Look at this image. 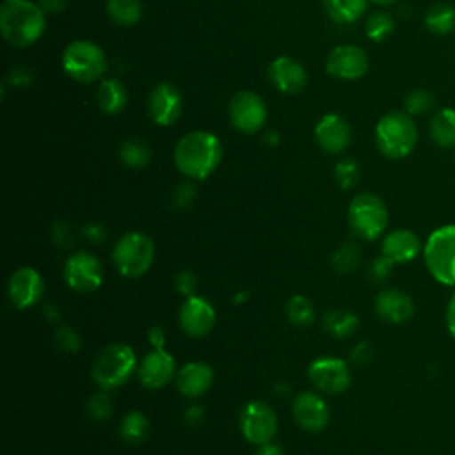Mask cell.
I'll use <instances>...</instances> for the list:
<instances>
[{"mask_svg": "<svg viewBox=\"0 0 455 455\" xmlns=\"http://www.w3.org/2000/svg\"><path fill=\"white\" fill-rule=\"evenodd\" d=\"M172 158L176 169L183 176L190 180H204L219 167L222 144L212 132L194 130L178 140Z\"/></svg>", "mask_w": 455, "mask_h": 455, "instance_id": "6da1fadb", "label": "cell"}, {"mask_svg": "<svg viewBox=\"0 0 455 455\" xmlns=\"http://www.w3.org/2000/svg\"><path fill=\"white\" fill-rule=\"evenodd\" d=\"M46 12L30 0H4L0 5V30L4 39L25 48L36 43L44 32Z\"/></svg>", "mask_w": 455, "mask_h": 455, "instance_id": "7a4b0ae2", "label": "cell"}, {"mask_svg": "<svg viewBox=\"0 0 455 455\" xmlns=\"http://www.w3.org/2000/svg\"><path fill=\"white\" fill-rule=\"evenodd\" d=\"M139 368L133 348L126 343H110L92 359L91 377L100 389L112 391L123 386Z\"/></svg>", "mask_w": 455, "mask_h": 455, "instance_id": "3957f363", "label": "cell"}, {"mask_svg": "<svg viewBox=\"0 0 455 455\" xmlns=\"http://www.w3.org/2000/svg\"><path fill=\"white\" fill-rule=\"evenodd\" d=\"M375 142L379 151L391 160L409 156L418 142V128L412 116L407 112L382 116L375 126Z\"/></svg>", "mask_w": 455, "mask_h": 455, "instance_id": "277c9868", "label": "cell"}, {"mask_svg": "<svg viewBox=\"0 0 455 455\" xmlns=\"http://www.w3.org/2000/svg\"><path fill=\"white\" fill-rule=\"evenodd\" d=\"M155 242L142 231H128L117 238L112 251V263L123 277H140L155 261Z\"/></svg>", "mask_w": 455, "mask_h": 455, "instance_id": "5b68a950", "label": "cell"}, {"mask_svg": "<svg viewBox=\"0 0 455 455\" xmlns=\"http://www.w3.org/2000/svg\"><path fill=\"white\" fill-rule=\"evenodd\" d=\"M423 259L430 275L446 286H455V224L434 229L425 245Z\"/></svg>", "mask_w": 455, "mask_h": 455, "instance_id": "8992f818", "label": "cell"}, {"mask_svg": "<svg viewBox=\"0 0 455 455\" xmlns=\"http://www.w3.org/2000/svg\"><path fill=\"white\" fill-rule=\"evenodd\" d=\"M387 220V208L377 194H357L348 204L350 231L361 240H377L380 235H384Z\"/></svg>", "mask_w": 455, "mask_h": 455, "instance_id": "52a82bcc", "label": "cell"}, {"mask_svg": "<svg viewBox=\"0 0 455 455\" xmlns=\"http://www.w3.org/2000/svg\"><path fill=\"white\" fill-rule=\"evenodd\" d=\"M105 68V53L94 41L78 39L69 43L62 52V69L75 82H94L103 75Z\"/></svg>", "mask_w": 455, "mask_h": 455, "instance_id": "ba28073f", "label": "cell"}, {"mask_svg": "<svg viewBox=\"0 0 455 455\" xmlns=\"http://www.w3.org/2000/svg\"><path fill=\"white\" fill-rule=\"evenodd\" d=\"M309 382L316 391L325 395H339L348 389L352 382V370L347 361L332 355H322L307 366Z\"/></svg>", "mask_w": 455, "mask_h": 455, "instance_id": "9c48e42d", "label": "cell"}, {"mask_svg": "<svg viewBox=\"0 0 455 455\" xmlns=\"http://www.w3.org/2000/svg\"><path fill=\"white\" fill-rule=\"evenodd\" d=\"M242 435L254 446L270 443L277 434V416L263 400H251L240 412Z\"/></svg>", "mask_w": 455, "mask_h": 455, "instance_id": "30bf717a", "label": "cell"}, {"mask_svg": "<svg viewBox=\"0 0 455 455\" xmlns=\"http://www.w3.org/2000/svg\"><path fill=\"white\" fill-rule=\"evenodd\" d=\"M64 281L73 291L92 293L103 283V267L92 252L75 251L64 263Z\"/></svg>", "mask_w": 455, "mask_h": 455, "instance_id": "8fae6325", "label": "cell"}, {"mask_svg": "<svg viewBox=\"0 0 455 455\" xmlns=\"http://www.w3.org/2000/svg\"><path fill=\"white\" fill-rule=\"evenodd\" d=\"M229 121L243 133H256L267 121L265 101L251 91H240L229 103Z\"/></svg>", "mask_w": 455, "mask_h": 455, "instance_id": "7c38bea8", "label": "cell"}, {"mask_svg": "<svg viewBox=\"0 0 455 455\" xmlns=\"http://www.w3.org/2000/svg\"><path fill=\"white\" fill-rule=\"evenodd\" d=\"M178 320L185 334L192 338H203L213 329L217 320V311L208 299L199 295H190V297H185L180 307Z\"/></svg>", "mask_w": 455, "mask_h": 455, "instance_id": "4fadbf2b", "label": "cell"}, {"mask_svg": "<svg viewBox=\"0 0 455 455\" xmlns=\"http://www.w3.org/2000/svg\"><path fill=\"white\" fill-rule=\"evenodd\" d=\"M7 293L11 304L23 311L41 302L44 293V281L36 268L21 267L9 277Z\"/></svg>", "mask_w": 455, "mask_h": 455, "instance_id": "5bb4252c", "label": "cell"}, {"mask_svg": "<svg viewBox=\"0 0 455 455\" xmlns=\"http://www.w3.org/2000/svg\"><path fill=\"white\" fill-rule=\"evenodd\" d=\"M368 55L361 46L341 44L331 50L325 60V69L329 75L339 80H357L368 71Z\"/></svg>", "mask_w": 455, "mask_h": 455, "instance_id": "9a60e30c", "label": "cell"}, {"mask_svg": "<svg viewBox=\"0 0 455 455\" xmlns=\"http://www.w3.org/2000/svg\"><path fill=\"white\" fill-rule=\"evenodd\" d=\"M148 112L153 123L160 126L174 124L183 112L181 92L169 82L156 84L148 100Z\"/></svg>", "mask_w": 455, "mask_h": 455, "instance_id": "2e32d148", "label": "cell"}, {"mask_svg": "<svg viewBox=\"0 0 455 455\" xmlns=\"http://www.w3.org/2000/svg\"><path fill=\"white\" fill-rule=\"evenodd\" d=\"M140 384L148 389H160L176 377V361L165 348H151L137 368Z\"/></svg>", "mask_w": 455, "mask_h": 455, "instance_id": "e0dca14e", "label": "cell"}, {"mask_svg": "<svg viewBox=\"0 0 455 455\" xmlns=\"http://www.w3.org/2000/svg\"><path fill=\"white\" fill-rule=\"evenodd\" d=\"M293 419L307 432H320L327 427L331 411L327 402L315 391H302L295 396L291 405Z\"/></svg>", "mask_w": 455, "mask_h": 455, "instance_id": "ac0fdd59", "label": "cell"}, {"mask_svg": "<svg viewBox=\"0 0 455 455\" xmlns=\"http://www.w3.org/2000/svg\"><path fill=\"white\" fill-rule=\"evenodd\" d=\"M377 316L387 323H405L414 316V300L398 288H384L373 300Z\"/></svg>", "mask_w": 455, "mask_h": 455, "instance_id": "d6986e66", "label": "cell"}, {"mask_svg": "<svg viewBox=\"0 0 455 455\" xmlns=\"http://www.w3.org/2000/svg\"><path fill=\"white\" fill-rule=\"evenodd\" d=\"M352 139L348 123L338 114H323L315 126V140L327 153H341Z\"/></svg>", "mask_w": 455, "mask_h": 455, "instance_id": "ffe728a7", "label": "cell"}, {"mask_svg": "<svg viewBox=\"0 0 455 455\" xmlns=\"http://www.w3.org/2000/svg\"><path fill=\"white\" fill-rule=\"evenodd\" d=\"M268 78L277 91L284 94H297L307 84V75L302 64L288 55L275 57L268 66Z\"/></svg>", "mask_w": 455, "mask_h": 455, "instance_id": "44dd1931", "label": "cell"}, {"mask_svg": "<svg viewBox=\"0 0 455 455\" xmlns=\"http://www.w3.org/2000/svg\"><path fill=\"white\" fill-rule=\"evenodd\" d=\"M213 368L204 361H190L176 371V387L187 398L203 396L213 384Z\"/></svg>", "mask_w": 455, "mask_h": 455, "instance_id": "7402d4cb", "label": "cell"}, {"mask_svg": "<svg viewBox=\"0 0 455 455\" xmlns=\"http://www.w3.org/2000/svg\"><path fill=\"white\" fill-rule=\"evenodd\" d=\"M380 249H382V254L387 256L389 259H393L395 263L412 261L423 251L418 235L411 229H405V228H398V229L389 231L382 238Z\"/></svg>", "mask_w": 455, "mask_h": 455, "instance_id": "603a6c76", "label": "cell"}, {"mask_svg": "<svg viewBox=\"0 0 455 455\" xmlns=\"http://www.w3.org/2000/svg\"><path fill=\"white\" fill-rule=\"evenodd\" d=\"M96 101L101 112H105L107 116H116L126 107V101H128L126 87L117 78H107L100 84L96 91Z\"/></svg>", "mask_w": 455, "mask_h": 455, "instance_id": "cb8c5ba5", "label": "cell"}, {"mask_svg": "<svg viewBox=\"0 0 455 455\" xmlns=\"http://www.w3.org/2000/svg\"><path fill=\"white\" fill-rule=\"evenodd\" d=\"M430 139L441 148L455 146V108L437 110L430 119Z\"/></svg>", "mask_w": 455, "mask_h": 455, "instance_id": "d4e9b609", "label": "cell"}, {"mask_svg": "<svg viewBox=\"0 0 455 455\" xmlns=\"http://www.w3.org/2000/svg\"><path fill=\"white\" fill-rule=\"evenodd\" d=\"M322 4L329 18L339 25L354 23L368 7V0H322Z\"/></svg>", "mask_w": 455, "mask_h": 455, "instance_id": "484cf974", "label": "cell"}, {"mask_svg": "<svg viewBox=\"0 0 455 455\" xmlns=\"http://www.w3.org/2000/svg\"><path fill=\"white\" fill-rule=\"evenodd\" d=\"M425 27L435 36H446L455 30V9L446 2H437L425 12Z\"/></svg>", "mask_w": 455, "mask_h": 455, "instance_id": "4316f807", "label": "cell"}, {"mask_svg": "<svg viewBox=\"0 0 455 455\" xmlns=\"http://www.w3.org/2000/svg\"><path fill=\"white\" fill-rule=\"evenodd\" d=\"M119 434H121V439L126 444H132V446L140 444L149 435V419H148V416L140 411H130L121 419Z\"/></svg>", "mask_w": 455, "mask_h": 455, "instance_id": "83f0119b", "label": "cell"}, {"mask_svg": "<svg viewBox=\"0 0 455 455\" xmlns=\"http://www.w3.org/2000/svg\"><path fill=\"white\" fill-rule=\"evenodd\" d=\"M357 325H359L357 315L345 307L332 309L323 318L325 331L334 338H348L350 334H354Z\"/></svg>", "mask_w": 455, "mask_h": 455, "instance_id": "f1b7e54d", "label": "cell"}, {"mask_svg": "<svg viewBox=\"0 0 455 455\" xmlns=\"http://www.w3.org/2000/svg\"><path fill=\"white\" fill-rule=\"evenodd\" d=\"M117 155H119V160L123 162V165H126L130 169H142L151 160L149 146L144 140L135 139V137L123 140Z\"/></svg>", "mask_w": 455, "mask_h": 455, "instance_id": "f546056e", "label": "cell"}, {"mask_svg": "<svg viewBox=\"0 0 455 455\" xmlns=\"http://www.w3.org/2000/svg\"><path fill=\"white\" fill-rule=\"evenodd\" d=\"M108 18L123 27H132L142 18L140 0H107Z\"/></svg>", "mask_w": 455, "mask_h": 455, "instance_id": "4dcf8cb0", "label": "cell"}, {"mask_svg": "<svg viewBox=\"0 0 455 455\" xmlns=\"http://www.w3.org/2000/svg\"><path fill=\"white\" fill-rule=\"evenodd\" d=\"M361 247L355 242L341 243L332 254V267L338 274H350L361 263Z\"/></svg>", "mask_w": 455, "mask_h": 455, "instance_id": "1f68e13d", "label": "cell"}, {"mask_svg": "<svg viewBox=\"0 0 455 455\" xmlns=\"http://www.w3.org/2000/svg\"><path fill=\"white\" fill-rule=\"evenodd\" d=\"M286 316L297 327H307L315 322L313 302L304 295H293L286 304Z\"/></svg>", "mask_w": 455, "mask_h": 455, "instance_id": "d6a6232c", "label": "cell"}, {"mask_svg": "<svg viewBox=\"0 0 455 455\" xmlns=\"http://www.w3.org/2000/svg\"><path fill=\"white\" fill-rule=\"evenodd\" d=\"M395 28V20L387 12H373L366 21V37L380 43L391 36Z\"/></svg>", "mask_w": 455, "mask_h": 455, "instance_id": "836d02e7", "label": "cell"}, {"mask_svg": "<svg viewBox=\"0 0 455 455\" xmlns=\"http://www.w3.org/2000/svg\"><path fill=\"white\" fill-rule=\"evenodd\" d=\"M87 414L94 421H107V419H110V416L114 414V402H112L110 395L105 389L94 393L89 398V402H87Z\"/></svg>", "mask_w": 455, "mask_h": 455, "instance_id": "e575fe53", "label": "cell"}, {"mask_svg": "<svg viewBox=\"0 0 455 455\" xmlns=\"http://www.w3.org/2000/svg\"><path fill=\"white\" fill-rule=\"evenodd\" d=\"M359 176H361V167H359L357 160H354V158H343L334 167L336 183L343 190L352 188L359 181Z\"/></svg>", "mask_w": 455, "mask_h": 455, "instance_id": "d590c367", "label": "cell"}, {"mask_svg": "<svg viewBox=\"0 0 455 455\" xmlns=\"http://www.w3.org/2000/svg\"><path fill=\"white\" fill-rule=\"evenodd\" d=\"M403 105H405V112L409 116H423L434 108L435 98L425 89H416L407 94Z\"/></svg>", "mask_w": 455, "mask_h": 455, "instance_id": "8d00e7d4", "label": "cell"}, {"mask_svg": "<svg viewBox=\"0 0 455 455\" xmlns=\"http://www.w3.org/2000/svg\"><path fill=\"white\" fill-rule=\"evenodd\" d=\"M53 343H55L57 350L66 352V354H75L82 347V338L73 327L60 325L53 332Z\"/></svg>", "mask_w": 455, "mask_h": 455, "instance_id": "74e56055", "label": "cell"}, {"mask_svg": "<svg viewBox=\"0 0 455 455\" xmlns=\"http://www.w3.org/2000/svg\"><path fill=\"white\" fill-rule=\"evenodd\" d=\"M196 199V187L190 181L180 183L171 196V203L176 210H187Z\"/></svg>", "mask_w": 455, "mask_h": 455, "instance_id": "f35d334b", "label": "cell"}, {"mask_svg": "<svg viewBox=\"0 0 455 455\" xmlns=\"http://www.w3.org/2000/svg\"><path fill=\"white\" fill-rule=\"evenodd\" d=\"M395 265H396V263H395L393 259H389L387 256L380 254V256H377V258L370 263V267H368V274H370L371 281H375V283H382V281H386V279L391 275V272H393V267H395Z\"/></svg>", "mask_w": 455, "mask_h": 455, "instance_id": "ab89813d", "label": "cell"}, {"mask_svg": "<svg viewBox=\"0 0 455 455\" xmlns=\"http://www.w3.org/2000/svg\"><path fill=\"white\" fill-rule=\"evenodd\" d=\"M5 82L12 87H28L34 82V69L28 66H14L9 69Z\"/></svg>", "mask_w": 455, "mask_h": 455, "instance_id": "60d3db41", "label": "cell"}, {"mask_svg": "<svg viewBox=\"0 0 455 455\" xmlns=\"http://www.w3.org/2000/svg\"><path fill=\"white\" fill-rule=\"evenodd\" d=\"M174 288L178 293H181L183 297H190L194 295L196 288H197V277L194 272L190 270H181L174 275Z\"/></svg>", "mask_w": 455, "mask_h": 455, "instance_id": "b9f144b4", "label": "cell"}, {"mask_svg": "<svg viewBox=\"0 0 455 455\" xmlns=\"http://www.w3.org/2000/svg\"><path fill=\"white\" fill-rule=\"evenodd\" d=\"M50 235H52L53 243L59 245V247H64V249H66V247H69V245L73 243V229H71V226H69L68 222H64V220H57V222L52 226Z\"/></svg>", "mask_w": 455, "mask_h": 455, "instance_id": "7bdbcfd3", "label": "cell"}, {"mask_svg": "<svg viewBox=\"0 0 455 455\" xmlns=\"http://www.w3.org/2000/svg\"><path fill=\"white\" fill-rule=\"evenodd\" d=\"M375 357V347L370 341H359L352 347L350 361L355 364H368Z\"/></svg>", "mask_w": 455, "mask_h": 455, "instance_id": "ee69618b", "label": "cell"}, {"mask_svg": "<svg viewBox=\"0 0 455 455\" xmlns=\"http://www.w3.org/2000/svg\"><path fill=\"white\" fill-rule=\"evenodd\" d=\"M82 235H84V238H85L87 242H91V243H94V245L103 243V242L107 240V236H108L105 226L100 224V222H89V224H85L84 229H82Z\"/></svg>", "mask_w": 455, "mask_h": 455, "instance_id": "f6af8a7d", "label": "cell"}, {"mask_svg": "<svg viewBox=\"0 0 455 455\" xmlns=\"http://www.w3.org/2000/svg\"><path fill=\"white\" fill-rule=\"evenodd\" d=\"M204 409L201 407V405H196V403H192V405H188L187 409H185V412H183V419H185V423L187 425H190V427H199L203 421H204Z\"/></svg>", "mask_w": 455, "mask_h": 455, "instance_id": "bcb514c9", "label": "cell"}, {"mask_svg": "<svg viewBox=\"0 0 455 455\" xmlns=\"http://www.w3.org/2000/svg\"><path fill=\"white\" fill-rule=\"evenodd\" d=\"M148 339L153 348H165V332L162 327H151L148 331Z\"/></svg>", "mask_w": 455, "mask_h": 455, "instance_id": "7dc6e473", "label": "cell"}, {"mask_svg": "<svg viewBox=\"0 0 455 455\" xmlns=\"http://www.w3.org/2000/svg\"><path fill=\"white\" fill-rule=\"evenodd\" d=\"M37 4L46 14H57L68 5V0H39Z\"/></svg>", "mask_w": 455, "mask_h": 455, "instance_id": "c3c4849f", "label": "cell"}, {"mask_svg": "<svg viewBox=\"0 0 455 455\" xmlns=\"http://www.w3.org/2000/svg\"><path fill=\"white\" fill-rule=\"evenodd\" d=\"M446 327L450 334L455 338V291L451 293L448 306H446Z\"/></svg>", "mask_w": 455, "mask_h": 455, "instance_id": "681fc988", "label": "cell"}, {"mask_svg": "<svg viewBox=\"0 0 455 455\" xmlns=\"http://www.w3.org/2000/svg\"><path fill=\"white\" fill-rule=\"evenodd\" d=\"M254 455H284L283 448L277 444V443H265V444H259L256 448V453Z\"/></svg>", "mask_w": 455, "mask_h": 455, "instance_id": "f907efd6", "label": "cell"}, {"mask_svg": "<svg viewBox=\"0 0 455 455\" xmlns=\"http://www.w3.org/2000/svg\"><path fill=\"white\" fill-rule=\"evenodd\" d=\"M43 313H44V316H46L50 322H55V320L60 318V313H59V309L55 307V304H46V306L43 307Z\"/></svg>", "mask_w": 455, "mask_h": 455, "instance_id": "816d5d0a", "label": "cell"}, {"mask_svg": "<svg viewBox=\"0 0 455 455\" xmlns=\"http://www.w3.org/2000/svg\"><path fill=\"white\" fill-rule=\"evenodd\" d=\"M265 142H267V144L275 146V144L279 142V135H277V132H274V130L267 132V133H265Z\"/></svg>", "mask_w": 455, "mask_h": 455, "instance_id": "f5cc1de1", "label": "cell"}, {"mask_svg": "<svg viewBox=\"0 0 455 455\" xmlns=\"http://www.w3.org/2000/svg\"><path fill=\"white\" fill-rule=\"evenodd\" d=\"M371 2H375V4H379V5H389V4H393V2H396V0H371Z\"/></svg>", "mask_w": 455, "mask_h": 455, "instance_id": "db71d44e", "label": "cell"}]
</instances>
